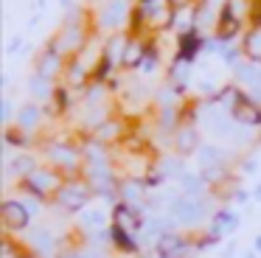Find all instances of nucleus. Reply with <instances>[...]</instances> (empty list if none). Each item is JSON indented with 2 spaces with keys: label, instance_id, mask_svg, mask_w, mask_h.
Masks as SVG:
<instances>
[{
  "label": "nucleus",
  "instance_id": "obj_1",
  "mask_svg": "<svg viewBox=\"0 0 261 258\" xmlns=\"http://www.w3.org/2000/svg\"><path fill=\"white\" fill-rule=\"evenodd\" d=\"M132 17H135V6L132 0H101L93 14L96 22V34H118L126 31V25H132Z\"/></svg>",
  "mask_w": 261,
  "mask_h": 258
},
{
  "label": "nucleus",
  "instance_id": "obj_2",
  "mask_svg": "<svg viewBox=\"0 0 261 258\" xmlns=\"http://www.w3.org/2000/svg\"><path fill=\"white\" fill-rule=\"evenodd\" d=\"M65 174L59 171V168H34V171L29 174L25 179H20V188L25 191V194L37 196V199H54V196L59 194V188L65 185Z\"/></svg>",
  "mask_w": 261,
  "mask_h": 258
},
{
  "label": "nucleus",
  "instance_id": "obj_3",
  "mask_svg": "<svg viewBox=\"0 0 261 258\" xmlns=\"http://www.w3.org/2000/svg\"><path fill=\"white\" fill-rule=\"evenodd\" d=\"M90 196H93L90 185H87L85 177L79 174V177L65 179V185L59 188V194L54 196V202H57L65 213H82L87 208V202H90Z\"/></svg>",
  "mask_w": 261,
  "mask_h": 258
},
{
  "label": "nucleus",
  "instance_id": "obj_4",
  "mask_svg": "<svg viewBox=\"0 0 261 258\" xmlns=\"http://www.w3.org/2000/svg\"><path fill=\"white\" fill-rule=\"evenodd\" d=\"M169 213L177 219L180 227H191L205 216V196H186V194L174 196L169 205Z\"/></svg>",
  "mask_w": 261,
  "mask_h": 258
},
{
  "label": "nucleus",
  "instance_id": "obj_5",
  "mask_svg": "<svg viewBox=\"0 0 261 258\" xmlns=\"http://www.w3.org/2000/svg\"><path fill=\"white\" fill-rule=\"evenodd\" d=\"M0 219H3V227L9 233H23V230L31 227V211L25 208L23 199H14V196H6L3 205H0Z\"/></svg>",
  "mask_w": 261,
  "mask_h": 258
},
{
  "label": "nucleus",
  "instance_id": "obj_6",
  "mask_svg": "<svg viewBox=\"0 0 261 258\" xmlns=\"http://www.w3.org/2000/svg\"><path fill=\"white\" fill-rule=\"evenodd\" d=\"M65 67H68V56L59 54L51 42H48L34 59V73H40V76H45V79H54V82H57L59 76H65Z\"/></svg>",
  "mask_w": 261,
  "mask_h": 258
},
{
  "label": "nucleus",
  "instance_id": "obj_7",
  "mask_svg": "<svg viewBox=\"0 0 261 258\" xmlns=\"http://www.w3.org/2000/svg\"><path fill=\"white\" fill-rule=\"evenodd\" d=\"M171 143H174V154H180V157L197 154V149L202 146V140H199V129H197V123L182 121V123H180V129H177V132L171 135Z\"/></svg>",
  "mask_w": 261,
  "mask_h": 258
},
{
  "label": "nucleus",
  "instance_id": "obj_8",
  "mask_svg": "<svg viewBox=\"0 0 261 258\" xmlns=\"http://www.w3.org/2000/svg\"><path fill=\"white\" fill-rule=\"evenodd\" d=\"M149 54V39L143 34H129V42H126V50H124V62H121V70H135L143 65Z\"/></svg>",
  "mask_w": 261,
  "mask_h": 258
},
{
  "label": "nucleus",
  "instance_id": "obj_9",
  "mask_svg": "<svg viewBox=\"0 0 261 258\" xmlns=\"http://www.w3.org/2000/svg\"><path fill=\"white\" fill-rule=\"evenodd\" d=\"M45 118V107L37 104V101H25V104L17 107V115H14V126H20L23 132H37Z\"/></svg>",
  "mask_w": 261,
  "mask_h": 258
},
{
  "label": "nucleus",
  "instance_id": "obj_10",
  "mask_svg": "<svg viewBox=\"0 0 261 258\" xmlns=\"http://www.w3.org/2000/svg\"><path fill=\"white\" fill-rule=\"evenodd\" d=\"M25 244H29V252L37 258H51L54 252H57V236L51 233L48 227H37L29 233V239H25Z\"/></svg>",
  "mask_w": 261,
  "mask_h": 258
},
{
  "label": "nucleus",
  "instance_id": "obj_11",
  "mask_svg": "<svg viewBox=\"0 0 261 258\" xmlns=\"http://www.w3.org/2000/svg\"><path fill=\"white\" fill-rule=\"evenodd\" d=\"M242 54L250 62H261V14H253V22L242 34Z\"/></svg>",
  "mask_w": 261,
  "mask_h": 258
},
{
  "label": "nucleus",
  "instance_id": "obj_12",
  "mask_svg": "<svg viewBox=\"0 0 261 258\" xmlns=\"http://www.w3.org/2000/svg\"><path fill=\"white\" fill-rule=\"evenodd\" d=\"M230 115H233V121L244 129H261V107L255 104V101H250L247 93H244V98L230 110Z\"/></svg>",
  "mask_w": 261,
  "mask_h": 258
},
{
  "label": "nucleus",
  "instance_id": "obj_13",
  "mask_svg": "<svg viewBox=\"0 0 261 258\" xmlns=\"http://www.w3.org/2000/svg\"><path fill=\"white\" fill-rule=\"evenodd\" d=\"M191 73H194V62L182 59V56H174V59L169 62V70H166V82H169L171 87H177L180 93H186L188 82H191Z\"/></svg>",
  "mask_w": 261,
  "mask_h": 258
},
{
  "label": "nucleus",
  "instance_id": "obj_14",
  "mask_svg": "<svg viewBox=\"0 0 261 258\" xmlns=\"http://www.w3.org/2000/svg\"><path fill=\"white\" fill-rule=\"evenodd\" d=\"M25 90H29L31 101H37V104H48V101H54V95H57V82L40 76V73H31L29 82H25Z\"/></svg>",
  "mask_w": 261,
  "mask_h": 258
},
{
  "label": "nucleus",
  "instance_id": "obj_15",
  "mask_svg": "<svg viewBox=\"0 0 261 258\" xmlns=\"http://www.w3.org/2000/svg\"><path fill=\"white\" fill-rule=\"evenodd\" d=\"M110 247L118 252H126V255H141V241H138L135 233L118 227V224H110Z\"/></svg>",
  "mask_w": 261,
  "mask_h": 258
},
{
  "label": "nucleus",
  "instance_id": "obj_16",
  "mask_svg": "<svg viewBox=\"0 0 261 258\" xmlns=\"http://www.w3.org/2000/svg\"><path fill=\"white\" fill-rule=\"evenodd\" d=\"M197 163H199V171H208V168H225L227 166V151L222 149V146H216V143H202L197 149Z\"/></svg>",
  "mask_w": 261,
  "mask_h": 258
},
{
  "label": "nucleus",
  "instance_id": "obj_17",
  "mask_svg": "<svg viewBox=\"0 0 261 258\" xmlns=\"http://www.w3.org/2000/svg\"><path fill=\"white\" fill-rule=\"evenodd\" d=\"M149 196V185L146 179H121L118 185V202H126V205H143Z\"/></svg>",
  "mask_w": 261,
  "mask_h": 258
},
{
  "label": "nucleus",
  "instance_id": "obj_18",
  "mask_svg": "<svg viewBox=\"0 0 261 258\" xmlns=\"http://www.w3.org/2000/svg\"><path fill=\"white\" fill-rule=\"evenodd\" d=\"M239 227V216H236V211H230V208H219V211L211 216V230L208 233L211 236H216V239H225V236H230L233 230Z\"/></svg>",
  "mask_w": 261,
  "mask_h": 258
},
{
  "label": "nucleus",
  "instance_id": "obj_19",
  "mask_svg": "<svg viewBox=\"0 0 261 258\" xmlns=\"http://www.w3.org/2000/svg\"><path fill=\"white\" fill-rule=\"evenodd\" d=\"M34 168H40V166H37V157L29 154V151H20V154H14V157H9V160H6V177L25 179Z\"/></svg>",
  "mask_w": 261,
  "mask_h": 258
},
{
  "label": "nucleus",
  "instance_id": "obj_20",
  "mask_svg": "<svg viewBox=\"0 0 261 258\" xmlns=\"http://www.w3.org/2000/svg\"><path fill=\"white\" fill-rule=\"evenodd\" d=\"M121 135H124V123L118 121V118H107V121L101 123V126H96L90 132L93 140H98V143H113V140H118Z\"/></svg>",
  "mask_w": 261,
  "mask_h": 258
},
{
  "label": "nucleus",
  "instance_id": "obj_21",
  "mask_svg": "<svg viewBox=\"0 0 261 258\" xmlns=\"http://www.w3.org/2000/svg\"><path fill=\"white\" fill-rule=\"evenodd\" d=\"M154 168H158V171L163 174L166 179H180L182 174H186V163H182L180 154H166V157H160Z\"/></svg>",
  "mask_w": 261,
  "mask_h": 258
},
{
  "label": "nucleus",
  "instance_id": "obj_22",
  "mask_svg": "<svg viewBox=\"0 0 261 258\" xmlns=\"http://www.w3.org/2000/svg\"><path fill=\"white\" fill-rule=\"evenodd\" d=\"M186 239H188V236H182L180 230L163 233V236L158 239V244H154V250H152V252H154V255H169V252H174L180 244H186Z\"/></svg>",
  "mask_w": 261,
  "mask_h": 258
},
{
  "label": "nucleus",
  "instance_id": "obj_23",
  "mask_svg": "<svg viewBox=\"0 0 261 258\" xmlns=\"http://www.w3.org/2000/svg\"><path fill=\"white\" fill-rule=\"evenodd\" d=\"M253 6H255V0H227V6L222 9V14H227V17H233V20L244 22L247 17L255 14Z\"/></svg>",
  "mask_w": 261,
  "mask_h": 258
},
{
  "label": "nucleus",
  "instance_id": "obj_24",
  "mask_svg": "<svg viewBox=\"0 0 261 258\" xmlns=\"http://www.w3.org/2000/svg\"><path fill=\"white\" fill-rule=\"evenodd\" d=\"M177 183H180V191L186 196H205V177L202 174H188L186 171Z\"/></svg>",
  "mask_w": 261,
  "mask_h": 258
},
{
  "label": "nucleus",
  "instance_id": "obj_25",
  "mask_svg": "<svg viewBox=\"0 0 261 258\" xmlns=\"http://www.w3.org/2000/svg\"><path fill=\"white\" fill-rule=\"evenodd\" d=\"M79 222H82V227H85V233L110 227V224H107V213H104V211H87V208H85V211L79 213Z\"/></svg>",
  "mask_w": 261,
  "mask_h": 258
},
{
  "label": "nucleus",
  "instance_id": "obj_26",
  "mask_svg": "<svg viewBox=\"0 0 261 258\" xmlns=\"http://www.w3.org/2000/svg\"><path fill=\"white\" fill-rule=\"evenodd\" d=\"M31 143V135L23 132L20 126H6V146H17V149H25V146Z\"/></svg>",
  "mask_w": 261,
  "mask_h": 258
},
{
  "label": "nucleus",
  "instance_id": "obj_27",
  "mask_svg": "<svg viewBox=\"0 0 261 258\" xmlns=\"http://www.w3.org/2000/svg\"><path fill=\"white\" fill-rule=\"evenodd\" d=\"M3 121H6V126H12L14 123V104H12V98H3Z\"/></svg>",
  "mask_w": 261,
  "mask_h": 258
},
{
  "label": "nucleus",
  "instance_id": "obj_28",
  "mask_svg": "<svg viewBox=\"0 0 261 258\" xmlns=\"http://www.w3.org/2000/svg\"><path fill=\"white\" fill-rule=\"evenodd\" d=\"M242 171H244V174H255V171H258V163H255L253 157H250V160H244V163H242Z\"/></svg>",
  "mask_w": 261,
  "mask_h": 258
},
{
  "label": "nucleus",
  "instance_id": "obj_29",
  "mask_svg": "<svg viewBox=\"0 0 261 258\" xmlns=\"http://www.w3.org/2000/svg\"><path fill=\"white\" fill-rule=\"evenodd\" d=\"M233 199H236V202H247L250 194H247L244 188H233Z\"/></svg>",
  "mask_w": 261,
  "mask_h": 258
},
{
  "label": "nucleus",
  "instance_id": "obj_30",
  "mask_svg": "<svg viewBox=\"0 0 261 258\" xmlns=\"http://www.w3.org/2000/svg\"><path fill=\"white\" fill-rule=\"evenodd\" d=\"M20 45H23V34H17V37H14L12 42H9V54H17Z\"/></svg>",
  "mask_w": 261,
  "mask_h": 258
},
{
  "label": "nucleus",
  "instance_id": "obj_31",
  "mask_svg": "<svg viewBox=\"0 0 261 258\" xmlns=\"http://www.w3.org/2000/svg\"><path fill=\"white\" fill-rule=\"evenodd\" d=\"M202 3H208V6H214L216 11H222V9L227 6V0H202Z\"/></svg>",
  "mask_w": 261,
  "mask_h": 258
},
{
  "label": "nucleus",
  "instance_id": "obj_32",
  "mask_svg": "<svg viewBox=\"0 0 261 258\" xmlns=\"http://www.w3.org/2000/svg\"><path fill=\"white\" fill-rule=\"evenodd\" d=\"M59 6H62L65 11H73V9H76V3H73V0H59Z\"/></svg>",
  "mask_w": 261,
  "mask_h": 258
},
{
  "label": "nucleus",
  "instance_id": "obj_33",
  "mask_svg": "<svg viewBox=\"0 0 261 258\" xmlns=\"http://www.w3.org/2000/svg\"><path fill=\"white\" fill-rule=\"evenodd\" d=\"M253 250L261 255V236H255V241H253Z\"/></svg>",
  "mask_w": 261,
  "mask_h": 258
},
{
  "label": "nucleus",
  "instance_id": "obj_34",
  "mask_svg": "<svg viewBox=\"0 0 261 258\" xmlns=\"http://www.w3.org/2000/svg\"><path fill=\"white\" fill-rule=\"evenodd\" d=\"M244 258H258V252H255V250H250V252H247V255H244Z\"/></svg>",
  "mask_w": 261,
  "mask_h": 258
},
{
  "label": "nucleus",
  "instance_id": "obj_35",
  "mask_svg": "<svg viewBox=\"0 0 261 258\" xmlns=\"http://www.w3.org/2000/svg\"><path fill=\"white\" fill-rule=\"evenodd\" d=\"M253 196H255V199H261V185L255 188V194H253Z\"/></svg>",
  "mask_w": 261,
  "mask_h": 258
},
{
  "label": "nucleus",
  "instance_id": "obj_36",
  "mask_svg": "<svg viewBox=\"0 0 261 258\" xmlns=\"http://www.w3.org/2000/svg\"><path fill=\"white\" fill-rule=\"evenodd\" d=\"M138 258H141V255H138Z\"/></svg>",
  "mask_w": 261,
  "mask_h": 258
}]
</instances>
